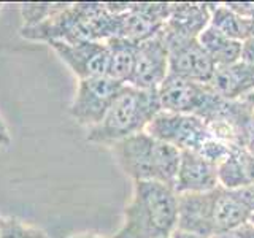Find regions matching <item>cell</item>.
Wrapping results in <instances>:
<instances>
[{"mask_svg": "<svg viewBox=\"0 0 254 238\" xmlns=\"http://www.w3.org/2000/svg\"><path fill=\"white\" fill-rule=\"evenodd\" d=\"M170 238H198L195 235H190V234H186V232H181V230H175L173 235Z\"/></svg>", "mask_w": 254, "mask_h": 238, "instance_id": "cell-25", "label": "cell"}, {"mask_svg": "<svg viewBox=\"0 0 254 238\" xmlns=\"http://www.w3.org/2000/svg\"><path fill=\"white\" fill-rule=\"evenodd\" d=\"M68 238H105V237L97 235V234H75V235H71Z\"/></svg>", "mask_w": 254, "mask_h": 238, "instance_id": "cell-26", "label": "cell"}, {"mask_svg": "<svg viewBox=\"0 0 254 238\" xmlns=\"http://www.w3.org/2000/svg\"><path fill=\"white\" fill-rule=\"evenodd\" d=\"M159 111L157 91H143L126 84L100 124L87 130L86 141L111 148L118 141L146 132Z\"/></svg>", "mask_w": 254, "mask_h": 238, "instance_id": "cell-4", "label": "cell"}, {"mask_svg": "<svg viewBox=\"0 0 254 238\" xmlns=\"http://www.w3.org/2000/svg\"><path fill=\"white\" fill-rule=\"evenodd\" d=\"M124 86L108 75L78 81L68 108L71 119L86 130L100 124Z\"/></svg>", "mask_w": 254, "mask_h": 238, "instance_id": "cell-6", "label": "cell"}, {"mask_svg": "<svg viewBox=\"0 0 254 238\" xmlns=\"http://www.w3.org/2000/svg\"><path fill=\"white\" fill-rule=\"evenodd\" d=\"M250 222L254 226V213H251V216H250Z\"/></svg>", "mask_w": 254, "mask_h": 238, "instance_id": "cell-28", "label": "cell"}, {"mask_svg": "<svg viewBox=\"0 0 254 238\" xmlns=\"http://www.w3.org/2000/svg\"><path fill=\"white\" fill-rule=\"evenodd\" d=\"M65 6L67 3H22L21 14L24 19V27L43 22Z\"/></svg>", "mask_w": 254, "mask_h": 238, "instance_id": "cell-19", "label": "cell"}, {"mask_svg": "<svg viewBox=\"0 0 254 238\" xmlns=\"http://www.w3.org/2000/svg\"><path fill=\"white\" fill-rule=\"evenodd\" d=\"M208 86L226 100H243L254 92V65L238 60L226 67H216Z\"/></svg>", "mask_w": 254, "mask_h": 238, "instance_id": "cell-13", "label": "cell"}, {"mask_svg": "<svg viewBox=\"0 0 254 238\" xmlns=\"http://www.w3.org/2000/svg\"><path fill=\"white\" fill-rule=\"evenodd\" d=\"M211 3H170L165 38H198L210 26Z\"/></svg>", "mask_w": 254, "mask_h": 238, "instance_id": "cell-12", "label": "cell"}, {"mask_svg": "<svg viewBox=\"0 0 254 238\" xmlns=\"http://www.w3.org/2000/svg\"><path fill=\"white\" fill-rule=\"evenodd\" d=\"M210 26L242 43L254 37V22L235 13L227 3H211Z\"/></svg>", "mask_w": 254, "mask_h": 238, "instance_id": "cell-17", "label": "cell"}, {"mask_svg": "<svg viewBox=\"0 0 254 238\" xmlns=\"http://www.w3.org/2000/svg\"><path fill=\"white\" fill-rule=\"evenodd\" d=\"M121 172L132 182L156 181L173 187L181 151L141 132L110 148Z\"/></svg>", "mask_w": 254, "mask_h": 238, "instance_id": "cell-3", "label": "cell"}, {"mask_svg": "<svg viewBox=\"0 0 254 238\" xmlns=\"http://www.w3.org/2000/svg\"><path fill=\"white\" fill-rule=\"evenodd\" d=\"M146 132L153 138L183 151H200L211 137L210 129L202 118L194 115L172 113L161 110L149 122Z\"/></svg>", "mask_w": 254, "mask_h": 238, "instance_id": "cell-7", "label": "cell"}, {"mask_svg": "<svg viewBox=\"0 0 254 238\" xmlns=\"http://www.w3.org/2000/svg\"><path fill=\"white\" fill-rule=\"evenodd\" d=\"M165 42L169 46V68L172 75L202 84L211 81L216 65L205 53L198 38H165Z\"/></svg>", "mask_w": 254, "mask_h": 238, "instance_id": "cell-9", "label": "cell"}, {"mask_svg": "<svg viewBox=\"0 0 254 238\" xmlns=\"http://www.w3.org/2000/svg\"><path fill=\"white\" fill-rule=\"evenodd\" d=\"M0 238H50L45 230L13 216H0Z\"/></svg>", "mask_w": 254, "mask_h": 238, "instance_id": "cell-18", "label": "cell"}, {"mask_svg": "<svg viewBox=\"0 0 254 238\" xmlns=\"http://www.w3.org/2000/svg\"><path fill=\"white\" fill-rule=\"evenodd\" d=\"M243 148L246 151H250V153L254 156V115H253L251 121H250V125H248V129H246V133H245Z\"/></svg>", "mask_w": 254, "mask_h": 238, "instance_id": "cell-22", "label": "cell"}, {"mask_svg": "<svg viewBox=\"0 0 254 238\" xmlns=\"http://www.w3.org/2000/svg\"><path fill=\"white\" fill-rule=\"evenodd\" d=\"M234 192L237 194V197L240 198V202L246 206V208H248L251 213H254V184L234 190Z\"/></svg>", "mask_w": 254, "mask_h": 238, "instance_id": "cell-21", "label": "cell"}, {"mask_svg": "<svg viewBox=\"0 0 254 238\" xmlns=\"http://www.w3.org/2000/svg\"><path fill=\"white\" fill-rule=\"evenodd\" d=\"M169 73V46L162 30L161 34L138 45L129 86L143 91H157Z\"/></svg>", "mask_w": 254, "mask_h": 238, "instance_id": "cell-10", "label": "cell"}, {"mask_svg": "<svg viewBox=\"0 0 254 238\" xmlns=\"http://www.w3.org/2000/svg\"><path fill=\"white\" fill-rule=\"evenodd\" d=\"M243 100H245L246 103H248V105H250V107L253 108V111H254V92H253V94H250L248 97L243 99Z\"/></svg>", "mask_w": 254, "mask_h": 238, "instance_id": "cell-27", "label": "cell"}, {"mask_svg": "<svg viewBox=\"0 0 254 238\" xmlns=\"http://www.w3.org/2000/svg\"><path fill=\"white\" fill-rule=\"evenodd\" d=\"M178 224V194L156 181L132 182L121 224L111 238H170Z\"/></svg>", "mask_w": 254, "mask_h": 238, "instance_id": "cell-1", "label": "cell"}, {"mask_svg": "<svg viewBox=\"0 0 254 238\" xmlns=\"http://www.w3.org/2000/svg\"><path fill=\"white\" fill-rule=\"evenodd\" d=\"M219 186L218 165L197 151H183L173 190L178 195L202 194Z\"/></svg>", "mask_w": 254, "mask_h": 238, "instance_id": "cell-11", "label": "cell"}, {"mask_svg": "<svg viewBox=\"0 0 254 238\" xmlns=\"http://www.w3.org/2000/svg\"><path fill=\"white\" fill-rule=\"evenodd\" d=\"M50 46L65 63L78 81L108 75L110 51L107 42L99 40H84L78 43L54 42Z\"/></svg>", "mask_w": 254, "mask_h": 238, "instance_id": "cell-8", "label": "cell"}, {"mask_svg": "<svg viewBox=\"0 0 254 238\" xmlns=\"http://www.w3.org/2000/svg\"><path fill=\"white\" fill-rule=\"evenodd\" d=\"M213 238H254V226L251 222H245V224L238 226L232 230H229V232H224V234H219Z\"/></svg>", "mask_w": 254, "mask_h": 238, "instance_id": "cell-20", "label": "cell"}, {"mask_svg": "<svg viewBox=\"0 0 254 238\" xmlns=\"http://www.w3.org/2000/svg\"><path fill=\"white\" fill-rule=\"evenodd\" d=\"M251 211L234 190L222 186L202 194L178 195L177 230L198 238H213L250 221Z\"/></svg>", "mask_w": 254, "mask_h": 238, "instance_id": "cell-2", "label": "cell"}, {"mask_svg": "<svg viewBox=\"0 0 254 238\" xmlns=\"http://www.w3.org/2000/svg\"><path fill=\"white\" fill-rule=\"evenodd\" d=\"M219 186L238 190L254 184V156L245 148L235 146L218 165Z\"/></svg>", "mask_w": 254, "mask_h": 238, "instance_id": "cell-14", "label": "cell"}, {"mask_svg": "<svg viewBox=\"0 0 254 238\" xmlns=\"http://www.w3.org/2000/svg\"><path fill=\"white\" fill-rule=\"evenodd\" d=\"M11 145V133L8 130V125L5 124L3 118L0 116V146L8 148Z\"/></svg>", "mask_w": 254, "mask_h": 238, "instance_id": "cell-24", "label": "cell"}, {"mask_svg": "<svg viewBox=\"0 0 254 238\" xmlns=\"http://www.w3.org/2000/svg\"><path fill=\"white\" fill-rule=\"evenodd\" d=\"M157 95L161 110L194 115L202 118L205 122L211 121L224 100L208 84L195 83L172 73L157 89Z\"/></svg>", "mask_w": 254, "mask_h": 238, "instance_id": "cell-5", "label": "cell"}, {"mask_svg": "<svg viewBox=\"0 0 254 238\" xmlns=\"http://www.w3.org/2000/svg\"><path fill=\"white\" fill-rule=\"evenodd\" d=\"M198 42L216 67H226L242 59L243 43L229 38L211 26L202 32Z\"/></svg>", "mask_w": 254, "mask_h": 238, "instance_id": "cell-15", "label": "cell"}, {"mask_svg": "<svg viewBox=\"0 0 254 238\" xmlns=\"http://www.w3.org/2000/svg\"><path fill=\"white\" fill-rule=\"evenodd\" d=\"M242 60L253 63V65H254V37H251V38L246 40V42H243Z\"/></svg>", "mask_w": 254, "mask_h": 238, "instance_id": "cell-23", "label": "cell"}, {"mask_svg": "<svg viewBox=\"0 0 254 238\" xmlns=\"http://www.w3.org/2000/svg\"><path fill=\"white\" fill-rule=\"evenodd\" d=\"M110 51L108 76L116 79L121 84H129L133 73L135 60H137L138 45L121 37H113L107 40Z\"/></svg>", "mask_w": 254, "mask_h": 238, "instance_id": "cell-16", "label": "cell"}]
</instances>
